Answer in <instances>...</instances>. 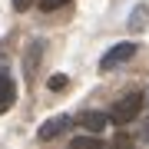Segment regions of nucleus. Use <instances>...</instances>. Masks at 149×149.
Segmentation results:
<instances>
[{
    "label": "nucleus",
    "mask_w": 149,
    "mask_h": 149,
    "mask_svg": "<svg viewBox=\"0 0 149 149\" xmlns=\"http://www.w3.org/2000/svg\"><path fill=\"white\" fill-rule=\"evenodd\" d=\"M50 90H66V76H53L50 80Z\"/></svg>",
    "instance_id": "obj_8"
},
{
    "label": "nucleus",
    "mask_w": 149,
    "mask_h": 149,
    "mask_svg": "<svg viewBox=\"0 0 149 149\" xmlns=\"http://www.w3.org/2000/svg\"><path fill=\"white\" fill-rule=\"evenodd\" d=\"M139 109H143V96H139V93H126L116 106L106 113V116H109V123H116V126H126V123L136 119Z\"/></svg>",
    "instance_id": "obj_1"
},
{
    "label": "nucleus",
    "mask_w": 149,
    "mask_h": 149,
    "mask_svg": "<svg viewBox=\"0 0 149 149\" xmlns=\"http://www.w3.org/2000/svg\"><path fill=\"white\" fill-rule=\"evenodd\" d=\"M143 139H149V123H146V129H143Z\"/></svg>",
    "instance_id": "obj_11"
},
{
    "label": "nucleus",
    "mask_w": 149,
    "mask_h": 149,
    "mask_svg": "<svg viewBox=\"0 0 149 149\" xmlns=\"http://www.w3.org/2000/svg\"><path fill=\"white\" fill-rule=\"evenodd\" d=\"M73 146H96V139H86V136H76Z\"/></svg>",
    "instance_id": "obj_9"
},
{
    "label": "nucleus",
    "mask_w": 149,
    "mask_h": 149,
    "mask_svg": "<svg viewBox=\"0 0 149 149\" xmlns=\"http://www.w3.org/2000/svg\"><path fill=\"white\" fill-rule=\"evenodd\" d=\"M66 129H70V116H53V119H47V123L40 126L37 136H40V139H56V136H63Z\"/></svg>",
    "instance_id": "obj_4"
},
{
    "label": "nucleus",
    "mask_w": 149,
    "mask_h": 149,
    "mask_svg": "<svg viewBox=\"0 0 149 149\" xmlns=\"http://www.w3.org/2000/svg\"><path fill=\"white\" fill-rule=\"evenodd\" d=\"M133 56H136V43H116V47H109L106 53H103L100 70H116L123 63H129Z\"/></svg>",
    "instance_id": "obj_2"
},
{
    "label": "nucleus",
    "mask_w": 149,
    "mask_h": 149,
    "mask_svg": "<svg viewBox=\"0 0 149 149\" xmlns=\"http://www.w3.org/2000/svg\"><path fill=\"white\" fill-rule=\"evenodd\" d=\"M30 3H33V0H13V10H27Z\"/></svg>",
    "instance_id": "obj_10"
},
{
    "label": "nucleus",
    "mask_w": 149,
    "mask_h": 149,
    "mask_svg": "<svg viewBox=\"0 0 149 149\" xmlns=\"http://www.w3.org/2000/svg\"><path fill=\"white\" fill-rule=\"evenodd\" d=\"M146 3H139V7H133V13H129V30H143L146 27Z\"/></svg>",
    "instance_id": "obj_6"
},
{
    "label": "nucleus",
    "mask_w": 149,
    "mask_h": 149,
    "mask_svg": "<svg viewBox=\"0 0 149 149\" xmlns=\"http://www.w3.org/2000/svg\"><path fill=\"white\" fill-rule=\"evenodd\" d=\"M37 3H40L43 13H53V10H60V7H66L70 0H37Z\"/></svg>",
    "instance_id": "obj_7"
},
{
    "label": "nucleus",
    "mask_w": 149,
    "mask_h": 149,
    "mask_svg": "<svg viewBox=\"0 0 149 149\" xmlns=\"http://www.w3.org/2000/svg\"><path fill=\"white\" fill-rule=\"evenodd\" d=\"M13 100H17V86L10 76H0V113H7L13 106Z\"/></svg>",
    "instance_id": "obj_5"
},
{
    "label": "nucleus",
    "mask_w": 149,
    "mask_h": 149,
    "mask_svg": "<svg viewBox=\"0 0 149 149\" xmlns=\"http://www.w3.org/2000/svg\"><path fill=\"white\" fill-rule=\"evenodd\" d=\"M76 123H80L83 129H90V133H103L106 123H109V116H106V113H96V109H86V113L76 116Z\"/></svg>",
    "instance_id": "obj_3"
}]
</instances>
